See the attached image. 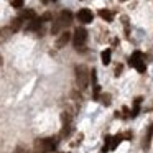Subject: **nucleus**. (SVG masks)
I'll return each instance as SVG.
<instances>
[{"instance_id": "obj_1", "label": "nucleus", "mask_w": 153, "mask_h": 153, "mask_svg": "<svg viewBox=\"0 0 153 153\" xmlns=\"http://www.w3.org/2000/svg\"><path fill=\"white\" fill-rule=\"evenodd\" d=\"M89 69H87L84 64H79V66H76V82H77V87H79L81 91H84L87 87V84H89Z\"/></svg>"}, {"instance_id": "obj_2", "label": "nucleus", "mask_w": 153, "mask_h": 153, "mask_svg": "<svg viewBox=\"0 0 153 153\" xmlns=\"http://www.w3.org/2000/svg\"><path fill=\"white\" fill-rule=\"evenodd\" d=\"M56 143L53 142V138H38L35 140V150L38 153H46V152H51L54 150Z\"/></svg>"}, {"instance_id": "obj_3", "label": "nucleus", "mask_w": 153, "mask_h": 153, "mask_svg": "<svg viewBox=\"0 0 153 153\" xmlns=\"http://www.w3.org/2000/svg\"><path fill=\"white\" fill-rule=\"evenodd\" d=\"M130 66H133L138 73H145L146 66H145V63H143V54L140 53V51H135V53L132 54V58H130Z\"/></svg>"}, {"instance_id": "obj_4", "label": "nucleus", "mask_w": 153, "mask_h": 153, "mask_svg": "<svg viewBox=\"0 0 153 153\" xmlns=\"http://www.w3.org/2000/svg\"><path fill=\"white\" fill-rule=\"evenodd\" d=\"M86 40H87V31H86V28H82V27L76 28V31H74V36H73L74 46H76V48L82 46V45L86 43Z\"/></svg>"}, {"instance_id": "obj_5", "label": "nucleus", "mask_w": 153, "mask_h": 153, "mask_svg": "<svg viewBox=\"0 0 153 153\" xmlns=\"http://www.w3.org/2000/svg\"><path fill=\"white\" fill-rule=\"evenodd\" d=\"M77 18H79L81 23H91L94 18L92 12L89 10V8H82V10H79V13H77Z\"/></svg>"}, {"instance_id": "obj_6", "label": "nucleus", "mask_w": 153, "mask_h": 153, "mask_svg": "<svg viewBox=\"0 0 153 153\" xmlns=\"http://www.w3.org/2000/svg\"><path fill=\"white\" fill-rule=\"evenodd\" d=\"M69 40H71V33L69 31H63V33L59 35V38L56 40V48H64Z\"/></svg>"}, {"instance_id": "obj_7", "label": "nucleus", "mask_w": 153, "mask_h": 153, "mask_svg": "<svg viewBox=\"0 0 153 153\" xmlns=\"http://www.w3.org/2000/svg\"><path fill=\"white\" fill-rule=\"evenodd\" d=\"M59 20H61V22H63V23L68 27V25H69L71 22H73V13H71L69 10H63V12L59 13Z\"/></svg>"}, {"instance_id": "obj_8", "label": "nucleus", "mask_w": 153, "mask_h": 153, "mask_svg": "<svg viewBox=\"0 0 153 153\" xmlns=\"http://www.w3.org/2000/svg\"><path fill=\"white\" fill-rule=\"evenodd\" d=\"M41 18H36L35 17L33 20H30V23H28V27H27V30H30V31H36V30H40L41 28Z\"/></svg>"}, {"instance_id": "obj_9", "label": "nucleus", "mask_w": 153, "mask_h": 153, "mask_svg": "<svg viewBox=\"0 0 153 153\" xmlns=\"http://www.w3.org/2000/svg\"><path fill=\"white\" fill-rule=\"evenodd\" d=\"M12 28H0V43H5L12 36Z\"/></svg>"}, {"instance_id": "obj_10", "label": "nucleus", "mask_w": 153, "mask_h": 153, "mask_svg": "<svg viewBox=\"0 0 153 153\" xmlns=\"http://www.w3.org/2000/svg\"><path fill=\"white\" fill-rule=\"evenodd\" d=\"M63 28H66V25H64L63 22L59 20V18H58V20L53 23V27H51V33H53V35H58L61 30H63Z\"/></svg>"}, {"instance_id": "obj_11", "label": "nucleus", "mask_w": 153, "mask_h": 153, "mask_svg": "<svg viewBox=\"0 0 153 153\" xmlns=\"http://www.w3.org/2000/svg\"><path fill=\"white\" fill-rule=\"evenodd\" d=\"M22 23H23V18L22 17H18V18H15V20H12V23H10V28H12V31H18L22 28Z\"/></svg>"}, {"instance_id": "obj_12", "label": "nucleus", "mask_w": 153, "mask_h": 153, "mask_svg": "<svg viewBox=\"0 0 153 153\" xmlns=\"http://www.w3.org/2000/svg\"><path fill=\"white\" fill-rule=\"evenodd\" d=\"M110 58H112V51L110 50H104L102 54H100V59H102V64H109L110 63Z\"/></svg>"}, {"instance_id": "obj_13", "label": "nucleus", "mask_w": 153, "mask_h": 153, "mask_svg": "<svg viewBox=\"0 0 153 153\" xmlns=\"http://www.w3.org/2000/svg\"><path fill=\"white\" fill-rule=\"evenodd\" d=\"M99 17L102 18V20H105V22H112L114 20V15H112V12H109V10H99Z\"/></svg>"}, {"instance_id": "obj_14", "label": "nucleus", "mask_w": 153, "mask_h": 153, "mask_svg": "<svg viewBox=\"0 0 153 153\" xmlns=\"http://www.w3.org/2000/svg\"><path fill=\"white\" fill-rule=\"evenodd\" d=\"M122 140H123V135H122V133H117L115 137H112V142H110V150H115L117 145H119Z\"/></svg>"}, {"instance_id": "obj_15", "label": "nucleus", "mask_w": 153, "mask_h": 153, "mask_svg": "<svg viewBox=\"0 0 153 153\" xmlns=\"http://www.w3.org/2000/svg\"><path fill=\"white\" fill-rule=\"evenodd\" d=\"M140 104H142V97H137V99H135V104H133V110H132V114H130L132 117H137V115H138V112H140Z\"/></svg>"}, {"instance_id": "obj_16", "label": "nucleus", "mask_w": 153, "mask_h": 153, "mask_svg": "<svg viewBox=\"0 0 153 153\" xmlns=\"http://www.w3.org/2000/svg\"><path fill=\"white\" fill-rule=\"evenodd\" d=\"M23 20H33L36 15H35V12L33 10H25V12H22V15H20Z\"/></svg>"}, {"instance_id": "obj_17", "label": "nucleus", "mask_w": 153, "mask_h": 153, "mask_svg": "<svg viewBox=\"0 0 153 153\" xmlns=\"http://www.w3.org/2000/svg\"><path fill=\"white\" fill-rule=\"evenodd\" d=\"M61 120H63L64 125H71V120H73V117H71L69 112H66V110H64V112L61 114Z\"/></svg>"}, {"instance_id": "obj_18", "label": "nucleus", "mask_w": 153, "mask_h": 153, "mask_svg": "<svg viewBox=\"0 0 153 153\" xmlns=\"http://www.w3.org/2000/svg\"><path fill=\"white\" fill-rule=\"evenodd\" d=\"M10 4L13 8H22L23 7V0H10Z\"/></svg>"}, {"instance_id": "obj_19", "label": "nucleus", "mask_w": 153, "mask_h": 153, "mask_svg": "<svg viewBox=\"0 0 153 153\" xmlns=\"http://www.w3.org/2000/svg\"><path fill=\"white\" fill-rule=\"evenodd\" d=\"M100 100H102L104 105H110V96L109 94H102V96H100Z\"/></svg>"}, {"instance_id": "obj_20", "label": "nucleus", "mask_w": 153, "mask_h": 153, "mask_svg": "<svg viewBox=\"0 0 153 153\" xmlns=\"http://www.w3.org/2000/svg\"><path fill=\"white\" fill-rule=\"evenodd\" d=\"M99 94H100V86L94 84V99H99Z\"/></svg>"}, {"instance_id": "obj_21", "label": "nucleus", "mask_w": 153, "mask_h": 153, "mask_svg": "<svg viewBox=\"0 0 153 153\" xmlns=\"http://www.w3.org/2000/svg\"><path fill=\"white\" fill-rule=\"evenodd\" d=\"M41 20H43V22H46V20H51V13H50V12H46V13H45L43 17H41Z\"/></svg>"}, {"instance_id": "obj_22", "label": "nucleus", "mask_w": 153, "mask_h": 153, "mask_svg": "<svg viewBox=\"0 0 153 153\" xmlns=\"http://www.w3.org/2000/svg\"><path fill=\"white\" fill-rule=\"evenodd\" d=\"M91 79H92V82H94V84H96V79H97V76H96V69L91 71Z\"/></svg>"}, {"instance_id": "obj_23", "label": "nucleus", "mask_w": 153, "mask_h": 153, "mask_svg": "<svg viewBox=\"0 0 153 153\" xmlns=\"http://www.w3.org/2000/svg\"><path fill=\"white\" fill-rule=\"evenodd\" d=\"M15 153H25V148L22 145H18L17 146V150H15Z\"/></svg>"}, {"instance_id": "obj_24", "label": "nucleus", "mask_w": 153, "mask_h": 153, "mask_svg": "<svg viewBox=\"0 0 153 153\" xmlns=\"http://www.w3.org/2000/svg\"><path fill=\"white\" fill-rule=\"evenodd\" d=\"M120 73H122V66L119 64V66L115 68V76H120Z\"/></svg>"}, {"instance_id": "obj_25", "label": "nucleus", "mask_w": 153, "mask_h": 153, "mask_svg": "<svg viewBox=\"0 0 153 153\" xmlns=\"http://www.w3.org/2000/svg\"><path fill=\"white\" fill-rule=\"evenodd\" d=\"M43 2H45V4H48V2H50V0H43Z\"/></svg>"}, {"instance_id": "obj_26", "label": "nucleus", "mask_w": 153, "mask_h": 153, "mask_svg": "<svg viewBox=\"0 0 153 153\" xmlns=\"http://www.w3.org/2000/svg\"><path fill=\"white\" fill-rule=\"evenodd\" d=\"M0 64H2V56H0Z\"/></svg>"}]
</instances>
